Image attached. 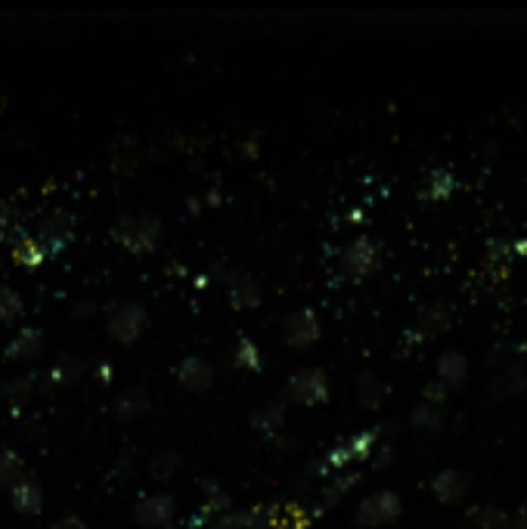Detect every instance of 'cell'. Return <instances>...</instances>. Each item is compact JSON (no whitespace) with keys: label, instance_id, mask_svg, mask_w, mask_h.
I'll return each mask as SVG.
<instances>
[{"label":"cell","instance_id":"6da1fadb","mask_svg":"<svg viewBox=\"0 0 527 529\" xmlns=\"http://www.w3.org/2000/svg\"><path fill=\"white\" fill-rule=\"evenodd\" d=\"M162 233H165L162 223L149 214L146 217H121L112 229V238L125 245L127 251H134V255H149V251L158 248Z\"/></svg>","mask_w":527,"mask_h":529},{"label":"cell","instance_id":"7a4b0ae2","mask_svg":"<svg viewBox=\"0 0 527 529\" xmlns=\"http://www.w3.org/2000/svg\"><path fill=\"white\" fill-rule=\"evenodd\" d=\"M403 505H400V496L391 489H379L372 492V496H366L363 502L357 505V526L360 529H385V526H394L397 517H400Z\"/></svg>","mask_w":527,"mask_h":529},{"label":"cell","instance_id":"3957f363","mask_svg":"<svg viewBox=\"0 0 527 529\" xmlns=\"http://www.w3.org/2000/svg\"><path fill=\"white\" fill-rule=\"evenodd\" d=\"M329 400V378L320 368H305L295 372L286 384V403L288 405H320Z\"/></svg>","mask_w":527,"mask_h":529},{"label":"cell","instance_id":"277c9868","mask_svg":"<svg viewBox=\"0 0 527 529\" xmlns=\"http://www.w3.org/2000/svg\"><path fill=\"white\" fill-rule=\"evenodd\" d=\"M323 329H320V319H316L314 310H295V313L286 316L283 322V344L288 350H310V347L320 340Z\"/></svg>","mask_w":527,"mask_h":529},{"label":"cell","instance_id":"5b68a950","mask_svg":"<svg viewBox=\"0 0 527 529\" xmlns=\"http://www.w3.org/2000/svg\"><path fill=\"white\" fill-rule=\"evenodd\" d=\"M342 264H344V270H348L351 275H357V279H366V275L379 273V266H381V245L375 242V238H370V236L353 238L348 248H344Z\"/></svg>","mask_w":527,"mask_h":529},{"label":"cell","instance_id":"8992f818","mask_svg":"<svg viewBox=\"0 0 527 529\" xmlns=\"http://www.w3.org/2000/svg\"><path fill=\"white\" fill-rule=\"evenodd\" d=\"M174 514H177V498L168 496V492H155V496H146L136 502L134 520L146 529H165L174 524Z\"/></svg>","mask_w":527,"mask_h":529},{"label":"cell","instance_id":"52a82bcc","mask_svg":"<svg viewBox=\"0 0 527 529\" xmlns=\"http://www.w3.org/2000/svg\"><path fill=\"white\" fill-rule=\"evenodd\" d=\"M146 310L140 303H125V307L115 310V316L109 319V338L118 340V344H134L136 338L146 331Z\"/></svg>","mask_w":527,"mask_h":529},{"label":"cell","instance_id":"ba28073f","mask_svg":"<svg viewBox=\"0 0 527 529\" xmlns=\"http://www.w3.org/2000/svg\"><path fill=\"white\" fill-rule=\"evenodd\" d=\"M177 381H180V387L184 390H193V394H202V390H208L214 384V368H212V362L208 359H202V357H186V359H180V366H177Z\"/></svg>","mask_w":527,"mask_h":529},{"label":"cell","instance_id":"9c48e42d","mask_svg":"<svg viewBox=\"0 0 527 529\" xmlns=\"http://www.w3.org/2000/svg\"><path fill=\"white\" fill-rule=\"evenodd\" d=\"M466 492H468V480L456 468L438 470L435 480H431V496H435L440 505H456V502H462Z\"/></svg>","mask_w":527,"mask_h":529},{"label":"cell","instance_id":"30bf717a","mask_svg":"<svg viewBox=\"0 0 527 529\" xmlns=\"http://www.w3.org/2000/svg\"><path fill=\"white\" fill-rule=\"evenodd\" d=\"M438 381L447 390H459L468 381V359L459 350H444L438 357Z\"/></svg>","mask_w":527,"mask_h":529},{"label":"cell","instance_id":"8fae6325","mask_svg":"<svg viewBox=\"0 0 527 529\" xmlns=\"http://www.w3.org/2000/svg\"><path fill=\"white\" fill-rule=\"evenodd\" d=\"M10 502L19 514H38L44 508V489H41V483L34 480L32 474H25L23 480L10 489Z\"/></svg>","mask_w":527,"mask_h":529},{"label":"cell","instance_id":"7c38bea8","mask_svg":"<svg viewBox=\"0 0 527 529\" xmlns=\"http://www.w3.org/2000/svg\"><path fill=\"white\" fill-rule=\"evenodd\" d=\"M69 236H71V214H66V211H53V214H47L44 220H41V233H38V238L50 248V255H56V251H60L62 245L69 242Z\"/></svg>","mask_w":527,"mask_h":529},{"label":"cell","instance_id":"4fadbf2b","mask_svg":"<svg viewBox=\"0 0 527 529\" xmlns=\"http://www.w3.org/2000/svg\"><path fill=\"white\" fill-rule=\"evenodd\" d=\"M143 412H149V396H146V390H140V387L125 390V394L115 396V403H112V415L118 418V422H134Z\"/></svg>","mask_w":527,"mask_h":529},{"label":"cell","instance_id":"5bb4252c","mask_svg":"<svg viewBox=\"0 0 527 529\" xmlns=\"http://www.w3.org/2000/svg\"><path fill=\"white\" fill-rule=\"evenodd\" d=\"M230 303H233L236 310L258 307V303H261V288H258V282L251 279V275H233V279H230Z\"/></svg>","mask_w":527,"mask_h":529},{"label":"cell","instance_id":"9a60e30c","mask_svg":"<svg viewBox=\"0 0 527 529\" xmlns=\"http://www.w3.org/2000/svg\"><path fill=\"white\" fill-rule=\"evenodd\" d=\"M450 325H453L450 322V310H447L444 303H428V307L419 310L416 329L422 331V335H444Z\"/></svg>","mask_w":527,"mask_h":529},{"label":"cell","instance_id":"2e32d148","mask_svg":"<svg viewBox=\"0 0 527 529\" xmlns=\"http://www.w3.org/2000/svg\"><path fill=\"white\" fill-rule=\"evenodd\" d=\"M468 524L475 529H512L515 520L503 508H496V505H478V508L468 511Z\"/></svg>","mask_w":527,"mask_h":529},{"label":"cell","instance_id":"e0dca14e","mask_svg":"<svg viewBox=\"0 0 527 529\" xmlns=\"http://www.w3.org/2000/svg\"><path fill=\"white\" fill-rule=\"evenodd\" d=\"M41 344H44V335L38 329H23L16 338L10 340V347L4 350L6 359H32L34 353H41Z\"/></svg>","mask_w":527,"mask_h":529},{"label":"cell","instance_id":"ac0fdd59","mask_svg":"<svg viewBox=\"0 0 527 529\" xmlns=\"http://www.w3.org/2000/svg\"><path fill=\"white\" fill-rule=\"evenodd\" d=\"M47 257H50V248L41 242L38 236H25V238H19V242L13 245V260L23 264V266H41Z\"/></svg>","mask_w":527,"mask_h":529},{"label":"cell","instance_id":"d6986e66","mask_svg":"<svg viewBox=\"0 0 527 529\" xmlns=\"http://www.w3.org/2000/svg\"><path fill=\"white\" fill-rule=\"evenodd\" d=\"M409 422H413L416 431H425V433H435L444 427L447 422V405H431V403H419L413 409V415H409Z\"/></svg>","mask_w":527,"mask_h":529},{"label":"cell","instance_id":"ffe728a7","mask_svg":"<svg viewBox=\"0 0 527 529\" xmlns=\"http://www.w3.org/2000/svg\"><path fill=\"white\" fill-rule=\"evenodd\" d=\"M357 483H360V474H357V470H353V474H351V470H342V474H338L335 480L326 483V489H323V502H320V508H316V511L338 505L353 487H357Z\"/></svg>","mask_w":527,"mask_h":529},{"label":"cell","instance_id":"44dd1931","mask_svg":"<svg viewBox=\"0 0 527 529\" xmlns=\"http://www.w3.org/2000/svg\"><path fill=\"white\" fill-rule=\"evenodd\" d=\"M286 422V403H267L261 409L251 412V427L261 433H273L279 431Z\"/></svg>","mask_w":527,"mask_h":529},{"label":"cell","instance_id":"7402d4cb","mask_svg":"<svg viewBox=\"0 0 527 529\" xmlns=\"http://www.w3.org/2000/svg\"><path fill=\"white\" fill-rule=\"evenodd\" d=\"M357 396H360V403H363L366 409H379V405L385 403V396H388V387L375 378L372 372H363L357 378Z\"/></svg>","mask_w":527,"mask_h":529},{"label":"cell","instance_id":"603a6c76","mask_svg":"<svg viewBox=\"0 0 527 529\" xmlns=\"http://www.w3.org/2000/svg\"><path fill=\"white\" fill-rule=\"evenodd\" d=\"M25 477V465L13 449H0V487L13 489Z\"/></svg>","mask_w":527,"mask_h":529},{"label":"cell","instance_id":"cb8c5ba5","mask_svg":"<svg viewBox=\"0 0 527 529\" xmlns=\"http://www.w3.org/2000/svg\"><path fill=\"white\" fill-rule=\"evenodd\" d=\"M81 372H84V366L75 357H62L47 368V381L50 384H75L78 378H81Z\"/></svg>","mask_w":527,"mask_h":529},{"label":"cell","instance_id":"d4e9b609","mask_svg":"<svg viewBox=\"0 0 527 529\" xmlns=\"http://www.w3.org/2000/svg\"><path fill=\"white\" fill-rule=\"evenodd\" d=\"M527 368L522 366H515V368H505V372L500 375V381L494 384V394L500 396V400H505V396H512V394H518V390H524L527 387Z\"/></svg>","mask_w":527,"mask_h":529},{"label":"cell","instance_id":"484cf974","mask_svg":"<svg viewBox=\"0 0 527 529\" xmlns=\"http://www.w3.org/2000/svg\"><path fill=\"white\" fill-rule=\"evenodd\" d=\"M32 390H34V375H23V378L6 384V387H4V400L10 403L13 409H19L23 403H28Z\"/></svg>","mask_w":527,"mask_h":529},{"label":"cell","instance_id":"4316f807","mask_svg":"<svg viewBox=\"0 0 527 529\" xmlns=\"http://www.w3.org/2000/svg\"><path fill=\"white\" fill-rule=\"evenodd\" d=\"M177 468H180L177 452H158L153 455V461H149V477H153V480H168V477H174Z\"/></svg>","mask_w":527,"mask_h":529},{"label":"cell","instance_id":"83f0119b","mask_svg":"<svg viewBox=\"0 0 527 529\" xmlns=\"http://www.w3.org/2000/svg\"><path fill=\"white\" fill-rule=\"evenodd\" d=\"M236 366L251 368V372H261L264 368L261 347H258L255 340H240V347H236Z\"/></svg>","mask_w":527,"mask_h":529},{"label":"cell","instance_id":"f1b7e54d","mask_svg":"<svg viewBox=\"0 0 527 529\" xmlns=\"http://www.w3.org/2000/svg\"><path fill=\"white\" fill-rule=\"evenodd\" d=\"M23 316V301H19V294L13 292V288L0 285V322H16V319Z\"/></svg>","mask_w":527,"mask_h":529},{"label":"cell","instance_id":"f546056e","mask_svg":"<svg viewBox=\"0 0 527 529\" xmlns=\"http://www.w3.org/2000/svg\"><path fill=\"white\" fill-rule=\"evenodd\" d=\"M450 192H453L450 171H435V173H431L428 186H425V195H428V199H447Z\"/></svg>","mask_w":527,"mask_h":529},{"label":"cell","instance_id":"4dcf8cb0","mask_svg":"<svg viewBox=\"0 0 527 529\" xmlns=\"http://www.w3.org/2000/svg\"><path fill=\"white\" fill-rule=\"evenodd\" d=\"M447 394L450 390L444 387L440 381H435V384H428V387L422 390V403H431V405H444L447 403Z\"/></svg>","mask_w":527,"mask_h":529},{"label":"cell","instance_id":"1f68e13d","mask_svg":"<svg viewBox=\"0 0 527 529\" xmlns=\"http://www.w3.org/2000/svg\"><path fill=\"white\" fill-rule=\"evenodd\" d=\"M10 233H13V208H10V201L0 199V242Z\"/></svg>","mask_w":527,"mask_h":529},{"label":"cell","instance_id":"d6a6232c","mask_svg":"<svg viewBox=\"0 0 527 529\" xmlns=\"http://www.w3.org/2000/svg\"><path fill=\"white\" fill-rule=\"evenodd\" d=\"M375 452H379V455H375V468H385L388 465V461H391L394 459V449L391 446H379V449H375Z\"/></svg>","mask_w":527,"mask_h":529},{"label":"cell","instance_id":"836d02e7","mask_svg":"<svg viewBox=\"0 0 527 529\" xmlns=\"http://www.w3.org/2000/svg\"><path fill=\"white\" fill-rule=\"evenodd\" d=\"M53 529H88V524H84V520H78V517H62Z\"/></svg>","mask_w":527,"mask_h":529},{"label":"cell","instance_id":"e575fe53","mask_svg":"<svg viewBox=\"0 0 527 529\" xmlns=\"http://www.w3.org/2000/svg\"><path fill=\"white\" fill-rule=\"evenodd\" d=\"M518 529H527V502L522 505V511H518V520H515Z\"/></svg>","mask_w":527,"mask_h":529},{"label":"cell","instance_id":"d590c367","mask_svg":"<svg viewBox=\"0 0 527 529\" xmlns=\"http://www.w3.org/2000/svg\"><path fill=\"white\" fill-rule=\"evenodd\" d=\"M109 378H112V375H109V366L103 362V366H99V381H109Z\"/></svg>","mask_w":527,"mask_h":529},{"label":"cell","instance_id":"8d00e7d4","mask_svg":"<svg viewBox=\"0 0 527 529\" xmlns=\"http://www.w3.org/2000/svg\"><path fill=\"white\" fill-rule=\"evenodd\" d=\"M165 529H180V526H177V524H171V526H165Z\"/></svg>","mask_w":527,"mask_h":529}]
</instances>
